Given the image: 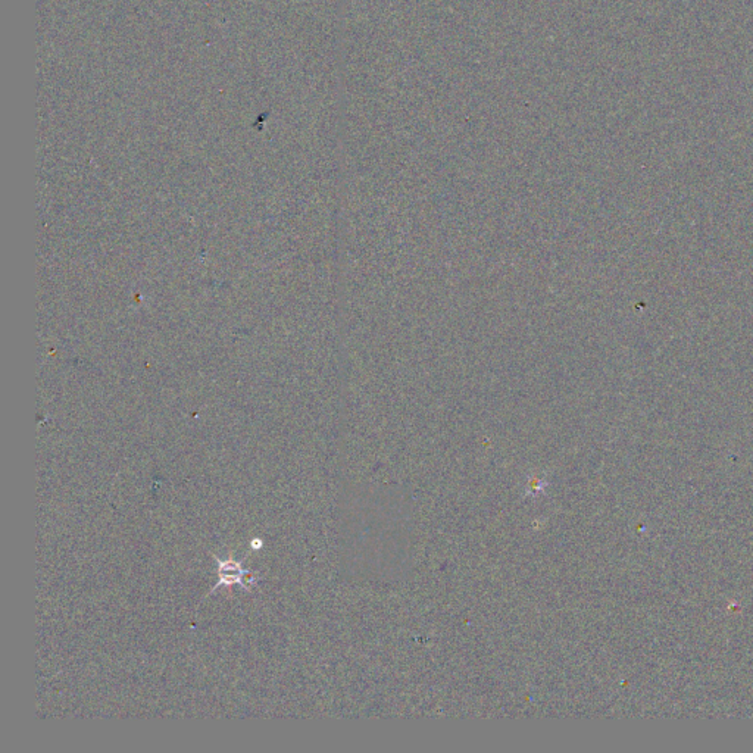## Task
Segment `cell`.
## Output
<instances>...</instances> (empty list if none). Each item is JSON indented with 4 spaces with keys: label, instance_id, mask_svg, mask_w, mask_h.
<instances>
[{
    "label": "cell",
    "instance_id": "obj_1",
    "mask_svg": "<svg viewBox=\"0 0 753 753\" xmlns=\"http://www.w3.org/2000/svg\"><path fill=\"white\" fill-rule=\"evenodd\" d=\"M218 564H220V582L215 586V589H218L220 586H222V584L224 586H229V584L237 582L243 589L248 590V587L255 581V578L251 577L248 571L243 570L241 562L218 561Z\"/></svg>",
    "mask_w": 753,
    "mask_h": 753
}]
</instances>
